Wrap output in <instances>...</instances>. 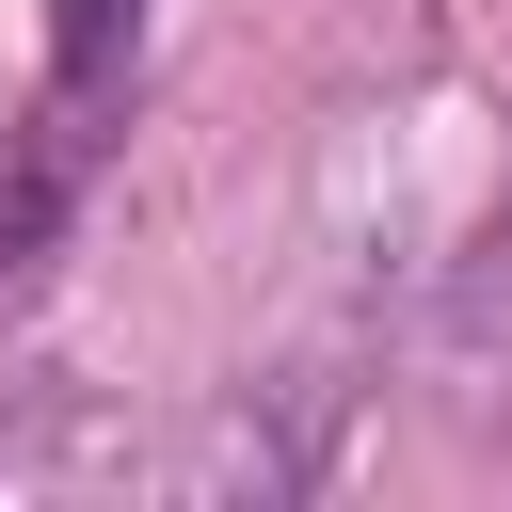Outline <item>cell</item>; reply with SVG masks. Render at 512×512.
Returning a JSON list of instances; mask_svg holds the SVG:
<instances>
[{
    "label": "cell",
    "mask_w": 512,
    "mask_h": 512,
    "mask_svg": "<svg viewBox=\"0 0 512 512\" xmlns=\"http://www.w3.org/2000/svg\"><path fill=\"white\" fill-rule=\"evenodd\" d=\"M80 176H96V128L64 112V96H32V112H0V320L48 288V256H64V224H80Z\"/></svg>",
    "instance_id": "1"
},
{
    "label": "cell",
    "mask_w": 512,
    "mask_h": 512,
    "mask_svg": "<svg viewBox=\"0 0 512 512\" xmlns=\"http://www.w3.org/2000/svg\"><path fill=\"white\" fill-rule=\"evenodd\" d=\"M128 64H144V0H48V96L80 128L128 96Z\"/></svg>",
    "instance_id": "2"
}]
</instances>
